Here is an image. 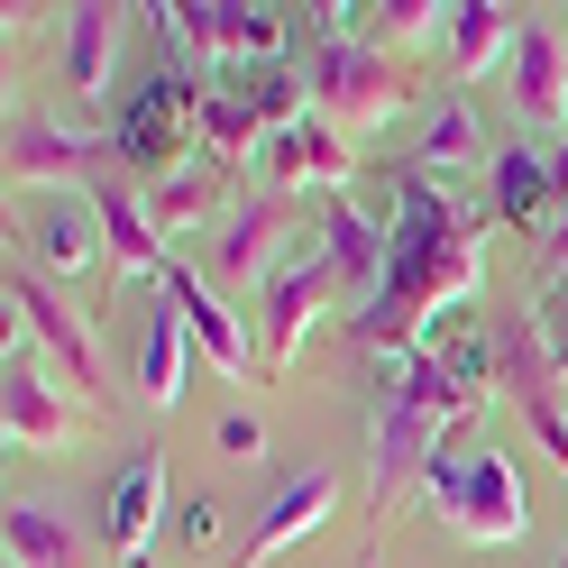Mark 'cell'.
<instances>
[{"label":"cell","mask_w":568,"mask_h":568,"mask_svg":"<svg viewBox=\"0 0 568 568\" xmlns=\"http://www.w3.org/2000/svg\"><path fill=\"white\" fill-rule=\"evenodd\" d=\"M303 92L284 64H221V83H211V111H202V148L211 156H257L275 129L303 120Z\"/></svg>","instance_id":"obj_4"},{"label":"cell","mask_w":568,"mask_h":568,"mask_svg":"<svg viewBox=\"0 0 568 568\" xmlns=\"http://www.w3.org/2000/svg\"><path fill=\"white\" fill-rule=\"evenodd\" d=\"M257 165H266V193H294V184H322V193H348V138L322 120V111H303L294 129H275L266 148H257Z\"/></svg>","instance_id":"obj_11"},{"label":"cell","mask_w":568,"mask_h":568,"mask_svg":"<svg viewBox=\"0 0 568 568\" xmlns=\"http://www.w3.org/2000/svg\"><path fill=\"white\" fill-rule=\"evenodd\" d=\"M331 514H339V468L284 477V486H275V505L257 514V531L239 541V559H230V568H266V559H284L294 541H312V531H322Z\"/></svg>","instance_id":"obj_10"},{"label":"cell","mask_w":568,"mask_h":568,"mask_svg":"<svg viewBox=\"0 0 568 568\" xmlns=\"http://www.w3.org/2000/svg\"><path fill=\"white\" fill-rule=\"evenodd\" d=\"M211 531H221V514H211V505H184V541H193V550L211 541Z\"/></svg>","instance_id":"obj_28"},{"label":"cell","mask_w":568,"mask_h":568,"mask_svg":"<svg viewBox=\"0 0 568 568\" xmlns=\"http://www.w3.org/2000/svg\"><path fill=\"white\" fill-rule=\"evenodd\" d=\"M331 294H339V275H331V257H322V239H303L294 257L266 275V303H257V312H266V358H275V367H294L312 312H322Z\"/></svg>","instance_id":"obj_8"},{"label":"cell","mask_w":568,"mask_h":568,"mask_svg":"<svg viewBox=\"0 0 568 568\" xmlns=\"http://www.w3.org/2000/svg\"><path fill=\"white\" fill-rule=\"evenodd\" d=\"M38 266L47 275H111V230H101V211H92V193H55L47 211H38Z\"/></svg>","instance_id":"obj_14"},{"label":"cell","mask_w":568,"mask_h":568,"mask_svg":"<svg viewBox=\"0 0 568 568\" xmlns=\"http://www.w3.org/2000/svg\"><path fill=\"white\" fill-rule=\"evenodd\" d=\"M156 505H165V458H129L120 486H111V550H120V568H148Z\"/></svg>","instance_id":"obj_20"},{"label":"cell","mask_w":568,"mask_h":568,"mask_svg":"<svg viewBox=\"0 0 568 568\" xmlns=\"http://www.w3.org/2000/svg\"><path fill=\"white\" fill-rule=\"evenodd\" d=\"M0 541H10V568H92V541L55 505H10Z\"/></svg>","instance_id":"obj_21"},{"label":"cell","mask_w":568,"mask_h":568,"mask_svg":"<svg viewBox=\"0 0 568 568\" xmlns=\"http://www.w3.org/2000/svg\"><path fill=\"white\" fill-rule=\"evenodd\" d=\"M156 294H165L174 312H184V331H193V348H202L211 367H221V376H247V358H257V339H247V322H239V312H230L221 294H211V275H202V266L165 257Z\"/></svg>","instance_id":"obj_9"},{"label":"cell","mask_w":568,"mask_h":568,"mask_svg":"<svg viewBox=\"0 0 568 568\" xmlns=\"http://www.w3.org/2000/svg\"><path fill=\"white\" fill-rule=\"evenodd\" d=\"M101 138H83V129H64V120H47V111H10V184H101Z\"/></svg>","instance_id":"obj_12"},{"label":"cell","mask_w":568,"mask_h":568,"mask_svg":"<svg viewBox=\"0 0 568 568\" xmlns=\"http://www.w3.org/2000/svg\"><path fill=\"white\" fill-rule=\"evenodd\" d=\"M221 449H230V458H257V449H266V422H257V413H230V422H221Z\"/></svg>","instance_id":"obj_26"},{"label":"cell","mask_w":568,"mask_h":568,"mask_svg":"<svg viewBox=\"0 0 568 568\" xmlns=\"http://www.w3.org/2000/svg\"><path fill=\"white\" fill-rule=\"evenodd\" d=\"M404 165H413V174H432V184L449 193L458 174H486L495 156H486V129H477V111H468V101H440V111H432V129H422V148H413Z\"/></svg>","instance_id":"obj_19"},{"label":"cell","mask_w":568,"mask_h":568,"mask_svg":"<svg viewBox=\"0 0 568 568\" xmlns=\"http://www.w3.org/2000/svg\"><path fill=\"white\" fill-rule=\"evenodd\" d=\"M92 211H101V230H111V275H165V230L148 221V193H129V184H111L101 174L92 184Z\"/></svg>","instance_id":"obj_18"},{"label":"cell","mask_w":568,"mask_h":568,"mask_svg":"<svg viewBox=\"0 0 568 568\" xmlns=\"http://www.w3.org/2000/svg\"><path fill=\"white\" fill-rule=\"evenodd\" d=\"M202 111H211V83L184 74V64H156V74L120 101L111 148H120L129 165H148L156 184H165L174 165H193V156H202Z\"/></svg>","instance_id":"obj_3"},{"label":"cell","mask_w":568,"mask_h":568,"mask_svg":"<svg viewBox=\"0 0 568 568\" xmlns=\"http://www.w3.org/2000/svg\"><path fill=\"white\" fill-rule=\"evenodd\" d=\"M19 331L64 367V385H101V339H92V322H83L74 303H55L38 275H10V348H19Z\"/></svg>","instance_id":"obj_7"},{"label":"cell","mask_w":568,"mask_h":568,"mask_svg":"<svg viewBox=\"0 0 568 568\" xmlns=\"http://www.w3.org/2000/svg\"><path fill=\"white\" fill-rule=\"evenodd\" d=\"M322 257H331V275H339V294H358V284L376 294V284H385V230H376L348 193L322 202Z\"/></svg>","instance_id":"obj_16"},{"label":"cell","mask_w":568,"mask_h":568,"mask_svg":"<svg viewBox=\"0 0 568 568\" xmlns=\"http://www.w3.org/2000/svg\"><path fill=\"white\" fill-rule=\"evenodd\" d=\"M312 111H322L331 129H376V120H395L404 111V74L385 64V47H367V38H322L312 47Z\"/></svg>","instance_id":"obj_5"},{"label":"cell","mask_w":568,"mask_h":568,"mask_svg":"<svg viewBox=\"0 0 568 568\" xmlns=\"http://www.w3.org/2000/svg\"><path fill=\"white\" fill-rule=\"evenodd\" d=\"M111 55H120V10H64V83L74 92H101L111 83Z\"/></svg>","instance_id":"obj_25"},{"label":"cell","mask_w":568,"mask_h":568,"mask_svg":"<svg viewBox=\"0 0 568 568\" xmlns=\"http://www.w3.org/2000/svg\"><path fill=\"white\" fill-rule=\"evenodd\" d=\"M559 568H568V550H559Z\"/></svg>","instance_id":"obj_29"},{"label":"cell","mask_w":568,"mask_h":568,"mask_svg":"<svg viewBox=\"0 0 568 568\" xmlns=\"http://www.w3.org/2000/svg\"><path fill=\"white\" fill-rule=\"evenodd\" d=\"M0 422H10L19 449H74L83 440V413L64 404V385H47L28 367V348H10V376H0Z\"/></svg>","instance_id":"obj_13"},{"label":"cell","mask_w":568,"mask_h":568,"mask_svg":"<svg viewBox=\"0 0 568 568\" xmlns=\"http://www.w3.org/2000/svg\"><path fill=\"white\" fill-rule=\"evenodd\" d=\"M440 38H449V64H458V83H468V74H486L495 55H514V38H523V19L505 10V0H458Z\"/></svg>","instance_id":"obj_23"},{"label":"cell","mask_w":568,"mask_h":568,"mask_svg":"<svg viewBox=\"0 0 568 568\" xmlns=\"http://www.w3.org/2000/svg\"><path fill=\"white\" fill-rule=\"evenodd\" d=\"M294 221H303V211H294V193H247L230 221H221V239H211V294H221V284L239 294V284L275 275V266L303 247V239H294Z\"/></svg>","instance_id":"obj_6"},{"label":"cell","mask_w":568,"mask_h":568,"mask_svg":"<svg viewBox=\"0 0 568 568\" xmlns=\"http://www.w3.org/2000/svg\"><path fill=\"white\" fill-rule=\"evenodd\" d=\"M486 193H495V221H505V230H559L550 156H541V148H505V156L486 165Z\"/></svg>","instance_id":"obj_17"},{"label":"cell","mask_w":568,"mask_h":568,"mask_svg":"<svg viewBox=\"0 0 568 568\" xmlns=\"http://www.w3.org/2000/svg\"><path fill=\"white\" fill-rule=\"evenodd\" d=\"M477 275H486V239H468L458 202L432 184V174L395 165V230H385V284L367 294L358 331L376 358L395 348H440V331L477 303Z\"/></svg>","instance_id":"obj_1"},{"label":"cell","mask_w":568,"mask_h":568,"mask_svg":"<svg viewBox=\"0 0 568 568\" xmlns=\"http://www.w3.org/2000/svg\"><path fill=\"white\" fill-rule=\"evenodd\" d=\"M422 505H432L458 541H477V550L523 541V477H514L505 449H468L458 458V440H449L432 468H422Z\"/></svg>","instance_id":"obj_2"},{"label":"cell","mask_w":568,"mask_h":568,"mask_svg":"<svg viewBox=\"0 0 568 568\" xmlns=\"http://www.w3.org/2000/svg\"><path fill=\"white\" fill-rule=\"evenodd\" d=\"M184 367H193V331H184V312L156 294L148 339H138V395L148 404H184Z\"/></svg>","instance_id":"obj_22"},{"label":"cell","mask_w":568,"mask_h":568,"mask_svg":"<svg viewBox=\"0 0 568 568\" xmlns=\"http://www.w3.org/2000/svg\"><path fill=\"white\" fill-rule=\"evenodd\" d=\"M514 101L531 129H568V47L550 19H523V38H514Z\"/></svg>","instance_id":"obj_15"},{"label":"cell","mask_w":568,"mask_h":568,"mask_svg":"<svg viewBox=\"0 0 568 568\" xmlns=\"http://www.w3.org/2000/svg\"><path fill=\"white\" fill-rule=\"evenodd\" d=\"M221 193H230V156H211V148H202L193 165H174L165 184L148 193V221H156V230L174 239V230H193V221H202V211L221 202Z\"/></svg>","instance_id":"obj_24"},{"label":"cell","mask_w":568,"mask_h":568,"mask_svg":"<svg viewBox=\"0 0 568 568\" xmlns=\"http://www.w3.org/2000/svg\"><path fill=\"white\" fill-rule=\"evenodd\" d=\"M541 266H550V284H559V275H568V211H559V230H550V239H541Z\"/></svg>","instance_id":"obj_27"}]
</instances>
